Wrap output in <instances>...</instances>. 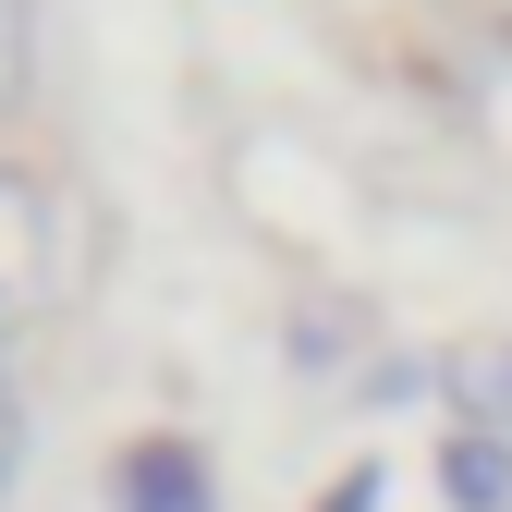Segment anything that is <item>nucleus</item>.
<instances>
[{
  "label": "nucleus",
  "mask_w": 512,
  "mask_h": 512,
  "mask_svg": "<svg viewBox=\"0 0 512 512\" xmlns=\"http://www.w3.org/2000/svg\"><path fill=\"white\" fill-rule=\"evenodd\" d=\"M110 500L122 512H220V476L196 439H135V452L110 464Z\"/></svg>",
  "instance_id": "f03ea898"
},
{
  "label": "nucleus",
  "mask_w": 512,
  "mask_h": 512,
  "mask_svg": "<svg viewBox=\"0 0 512 512\" xmlns=\"http://www.w3.org/2000/svg\"><path fill=\"white\" fill-rule=\"evenodd\" d=\"M439 391H452V427L512 439V342H464L452 366H439Z\"/></svg>",
  "instance_id": "20e7f679"
},
{
  "label": "nucleus",
  "mask_w": 512,
  "mask_h": 512,
  "mask_svg": "<svg viewBox=\"0 0 512 512\" xmlns=\"http://www.w3.org/2000/svg\"><path fill=\"white\" fill-rule=\"evenodd\" d=\"M439 500H452V512H512V439L452 427V439H439Z\"/></svg>",
  "instance_id": "7ed1b4c3"
},
{
  "label": "nucleus",
  "mask_w": 512,
  "mask_h": 512,
  "mask_svg": "<svg viewBox=\"0 0 512 512\" xmlns=\"http://www.w3.org/2000/svg\"><path fill=\"white\" fill-rule=\"evenodd\" d=\"M13 476H25V391L0 378V500H13Z\"/></svg>",
  "instance_id": "423d86ee"
},
{
  "label": "nucleus",
  "mask_w": 512,
  "mask_h": 512,
  "mask_svg": "<svg viewBox=\"0 0 512 512\" xmlns=\"http://www.w3.org/2000/svg\"><path fill=\"white\" fill-rule=\"evenodd\" d=\"M25 86H37V0H0V122L25 110Z\"/></svg>",
  "instance_id": "39448f33"
},
{
  "label": "nucleus",
  "mask_w": 512,
  "mask_h": 512,
  "mask_svg": "<svg viewBox=\"0 0 512 512\" xmlns=\"http://www.w3.org/2000/svg\"><path fill=\"white\" fill-rule=\"evenodd\" d=\"M49 269H61V220H49V183L0 159V317H13V305H49Z\"/></svg>",
  "instance_id": "f257e3e1"
}]
</instances>
